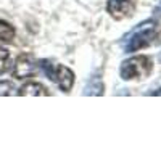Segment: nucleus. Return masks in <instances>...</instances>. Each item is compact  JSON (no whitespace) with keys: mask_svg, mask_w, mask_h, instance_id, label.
<instances>
[{"mask_svg":"<svg viewBox=\"0 0 161 161\" xmlns=\"http://www.w3.org/2000/svg\"><path fill=\"white\" fill-rule=\"evenodd\" d=\"M153 18L161 23V2H159V3L155 7V10H153Z\"/></svg>","mask_w":161,"mask_h":161,"instance_id":"11","label":"nucleus"},{"mask_svg":"<svg viewBox=\"0 0 161 161\" xmlns=\"http://www.w3.org/2000/svg\"><path fill=\"white\" fill-rule=\"evenodd\" d=\"M37 63L32 55H21L16 58L15 66H13V76L16 79H26L36 73Z\"/></svg>","mask_w":161,"mask_h":161,"instance_id":"4","label":"nucleus"},{"mask_svg":"<svg viewBox=\"0 0 161 161\" xmlns=\"http://www.w3.org/2000/svg\"><path fill=\"white\" fill-rule=\"evenodd\" d=\"M103 93V82L98 76H93L90 77L89 84L84 90V95H102Z\"/></svg>","mask_w":161,"mask_h":161,"instance_id":"7","label":"nucleus"},{"mask_svg":"<svg viewBox=\"0 0 161 161\" xmlns=\"http://www.w3.org/2000/svg\"><path fill=\"white\" fill-rule=\"evenodd\" d=\"M152 60L147 57H132L129 60H124L121 63L119 74L124 80H134V79H145L152 73Z\"/></svg>","mask_w":161,"mask_h":161,"instance_id":"2","label":"nucleus"},{"mask_svg":"<svg viewBox=\"0 0 161 161\" xmlns=\"http://www.w3.org/2000/svg\"><path fill=\"white\" fill-rule=\"evenodd\" d=\"M161 40V34L156 29V24L153 21H145L134 28L123 40L124 52H137L140 48L150 47L153 44H158Z\"/></svg>","mask_w":161,"mask_h":161,"instance_id":"1","label":"nucleus"},{"mask_svg":"<svg viewBox=\"0 0 161 161\" xmlns=\"http://www.w3.org/2000/svg\"><path fill=\"white\" fill-rule=\"evenodd\" d=\"M18 95L21 97H47L48 95V90L42 86V84H39V82H28V84H24L19 90H18Z\"/></svg>","mask_w":161,"mask_h":161,"instance_id":"6","label":"nucleus"},{"mask_svg":"<svg viewBox=\"0 0 161 161\" xmlns=\"http://www.w3.org/2000/svg\"><path fill=\"white\" fill-rule=\"evenodd\" d=\"M148 95H161V89H158V90H155V92H150Z\"/></svg>","mask_w":161,"mask_h":161,"instance_id":"12","label":"nucleus"},{"mask_svg":"<svg viewBox=\"0 0 161 161\" xmlns=\"http://www.w3.org/2000/svg\"><path fill=\"white\" fill-rule=\"evenodd\" d=\"M15 37V29L8 23L0 19V42H11Z\"/></svg>","mask_w":161,"mask_h":161,"instance_id":"8","label":"nucleus"},{"mask_svg":"<svg viewBox=\"0 0 161 161\" xmlns=\"http://www.w3.org/2000/svg\"><path fill=\"white\" fill-rule=\"evenodd\" d=\"M40 68L45 73V76L53 80L63 92H69L73 84H74V73L66 68V66H60V64H53L48 60H42L40 61Z\"/></svg>","mask_w":161,"mask_h":161,"instance_id":"3","label":"nucleus"},{"mask_svg":"<svg viewBox=\"0 0 161 161\" xmlns=\"http://www.w3.org/2000/svg\"><path fill=\"white\" fill-rule=\"evenodd\" d=\"M13 90V84L7 80H0V95H10Z\"/></svg>","mask_w":161,"mask_h":161,"instance_id":"10","label":"nucleus"},{"mask_svg":"<svg viewBox=\"0 0 161 161\" xmlns=\"http://www.w3.org/2000/svg\"><path fill=\"white\" fill-rule=\"evenodd\" d=\"M106 11L110 13L111 18L119 21V19H124L132 15L134 3H132V0H108Z\"/></svg>","mask_w":161,"mask_h":161,"instance_id":"5","label":"nucleus"},{"mask_svg":"<svg viewBox=\"0 0 161 161\" xmlns=\"http://www.w3.org/2000/svg\"><path fill=\"white\" fill-rule=\"evenodd\" d=\"M158 60H159V63H161V52H159V55H158Z\"/></svg>","mask_w":161,"mask_h":161,"instance_id":"13","label":"nucleus"},{"mask_svg":"<svg viewBox=\"0 0 161 161\" xmlns=\"http://www.w3.org/2000/svg\"><path fill=\"white\" fill-rule=\"evenodd\" d=\"M8 63H10V53H8V50L0 47V74H3L8 69Z\"/></svg>","mask_w":161,"mask_h":161,"instance_id":"9","label":"nucleus"}]
</instances>
